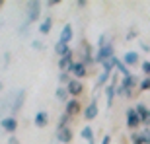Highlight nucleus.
Returning a JSON list of instances; mask_svg holds the SVG:
<instances>
[{
    "instance_id": "27",
    "label": "nucleus",
    "mask_w": 150,
    "mask_h": 144,
    "mask_svg": "<svg viewBox=\"0 0 150 144\" xmlns=\"http://www.w3.org/2000/svg\"><path fill=\"white\" fill-rule=\"evenodd\" d=\"M140 136H142L144 144H150V128H144V131H140Z\"/></svg>"
},
{
    "instance_id": "1",
    "label": "nucleus",
    "mask_w": 150,
    "mask_h": 144,
    "mask_svg": "<svg viewBox=\"0 0 150 144\" xmlns=\"http://www.w3.org/2000/svg\"><path fill=\"white\" fill-rule=\"evenodd\" d=\"M39 14H41V2L33 0V2H28V18H25V23L31 25L33 22L39 20Z\"/></svg>"
},
{
    "instance_id": "13",
    "label": "nucleus",
    "mask_w": 150,
    "mask_h": 144,
    "mask_svg": "<svg viewBox=\"0 0 150 144\" xmlns=\"http://www.w3.org/2000/svg\"><path fill=\"white\" fill-rule=\"evenodd\" d=\"M72 64H74L72 55H67V56H61V59H59V68H61V72H68Z\"/></svg>"
},
{
    "instance_id": "5",
    "label": "nucleus",
    "mask_w": 150,
    "mask_h": 144,
    "mask_svg": "<svg viewBox=\"0 0 150 144\" xmlns=\"http://www.w3.org/2000/svg\"><path fill=\"white\" fill-rule=\"evenodd\" d=\"M68 72L74 76V80H80V78H84L86 74H88V70H86V64H84V62H74Z\"/></svg>"
},
{
    "instance_id": "11",
    "label": "nucleus",
    "mask_w": 150,
    "mask_h": 144,
    "mask_svg": "<svg viewBox=\"0 0 150 144\" xmlns=\"http://www.w3.org/2000/svg\"><path fill=\"white\" fill-rule=\"evenodd\" d=\"M72 39V25L70 23H67L64 28H62V31H61V37H59V43H64V45H68V41Z\"/></svg>"
},
{
    "instance_id": "16",
    "label": "nucleus",
    "mask_w": 150,
    "mask_h": 144,
    "mask_svg": "<svg viewBox=\"0 0 150 144\" xmlns=\"http://www.w3.org/2000/svg\"><path fill=\"white\" fill-rule=\"evenodd\" d=\"M78 111H80V103H78V100H70L67 103V111H64V113H67L68 117H74Z\"/></svg>"
},
{
    "instance_id": "24",
    "label": "nucleus",
    "mask_w": 150,
    "mask_h": 144,
    "mask_svg": "<svg viewBox=\"0 0 150 144\" xmlns=\"http://www.w3.org/2000/svg\"><path fill=\"white\" fill-rule=\"evenodd\" d=\"M80 134H82V138H86L90 144H94V131H92L90 127H84V128H82V133H80Z\"/></svg>"
},
{
    "instance_id": "34",
    "label": "nucleus",
    "mask_w": 150,
    "mask_h": 144,
    "mask_svg": "<svg viewBox=\"0 0 150 144\" xmlns=\"http://www.w3.org/2000/svg\"><path fill=\"white\" fill-rule=\"evenodd\" d=\"M31 45H33V47H35V49H43V45H41V43H39V41H33V43H31Z\"/></svg>"
},
{
    "instance_id": "30",
    "label": "nucleus",
    "mask_w": 150,
    "mask_h": 144,
    "mask_svg": "<svg viewBox=\"0 0 150 144\" xmlns=\"http://www.w3.org/2000/svg\"><path fill=\"white\" fill-rule=\"evenodd\" d=\"M142 70H144L146 74H148V78H150V61H144V62H142Z\"/></svg>"
},
{
    "instance_id": "17",
    "label": "nucleus",
    "mask_w": 150,
    "mask_h": 144,
    "mask_svg": "<svg viewBox=\"0 0 150 144\" xmlns=\"http://www.w3.org/2000/svg\"><path fill=\"white\" fill-rule=\"evenodd\" d=\"M123 62H125V64H131V66L137 64V62H139V53H137V51H129V53H125V55H123Z\"/></svg>"
},
{
    "instance_id": "32",
    "label": "nucleus",
    "mask_w": 150,
    "mask_h": 144,
    "mask_svg": "<svg viewBox=\"0 0 150 144\" xmlns=\"http://www.w3.org/2000/svg\"><path fill=\"white\" fill-rule=\"evenodd\" d=\"M109 142H111V136H109V134H105V136L101 138V144H109Z\"/></svg>"
},
{
    "instance_id": "18",
    "label": "nucleus",
    "mask_w": 150,
    "mask_h": 144,
    "mask_svg": "<svg viewBox=\"0 0 150 144\" xmlns=\"http://www.w3.org/2000/svg\"><path fill=\"white\" fill-rule=\"evenodd\" d=\"M55 53L59 56H67V55H72V51L68 49V45H64V43H59L57 41V45H55Z\"/></svg>"
},
{
    "instance_id": "28",
    "label": "nucleus",
    "mask_w": 150,
    "mask_h": 144,
    "mask_svg": "<svg viewBox=\"0 0 150 144\" xmlns=\"http://www.w3.org/2000/svg\"><path fill=\"white\" fill-rule=\"evenodd\" d=\"M139 90H142V92H146V90H150V78H144V80L140 82Z\"/></svg>"
},
{
    "instance_id": "29",
    "label": "nucleus",
    "mask_w": 150,
    "mask_h": 144,
    "mask_svg": "<svg viewBox=\"0 0 150 144\" xmlns=\"http://www.w3.org/2000/svg\"><path fill=\"white\" fill-rule=\"evenodd\" d=\"M68 119H70V117H68L67 113H64V115H62L61 119H59V128H64V127H67V123H68Z\"/></svg>"
},
{
    "instance_id": "15",
    "label": "nucleus",
    "mask_w": 150,
    "mask_h": 144,
    "mask_svg": "<svg viewBox=\"0 0 150 144\" xmlns=\"http://www.w3.org/2000/svg\"><path fill=\"white\" fill-rule=\"evenodd\" d=\"M67 90H68V94H70V95H80V94H82V84H80V80H74V78H72V82L67 86Z\"/></svg>"
},
{
    "instance_id": "4",
    "label": "nucleus",
    "mask_w": 150,
    "mask_h": 144,
    "mask_svg": "<svg viewBox=\"0 0 150 144\" xmlns=\"http://www.w3.org/2000/svg\"><path fill=\"white\" fill-rule=\"evenodd\" d=\"M113 47L109 43L105 45V47H101L100 51H98V55H96V62H101V64H103V62L105 61H109V59H113Z\"/></svg>"
},
{
    "instance_id": "22",
    "label": "nucleus",
    "mask_w": 150,
    "mask_h": 144,
    "mask_svg": "<svg viewBox=\"0 0 150 144\" xmlns=\"http://www.w3.org/2000/svg\"><path fill=\"white\" fill-rule=\"evenodd\" d=\"M115 66L119 68V72H121V74H123V78H129V76H131V72H129L127 64H125V62H121V61H119V59H117V56H115Z\"/></svg>"
},
{
    "instance_id": "26",
    "label": "nucleus",
    "mask_w": 150,
    "mask_h": 144,
    "mask_svg": "<svg viewBox=\"0 0 150 144\" xmlns=\"http://www.w3.org/2000/svg\"><path fill=\"white\" fill-rule=\"evenodd\" d=\"M131 140H133V144H144V140H142L140 133H133V134H131Z\"/></svg>"
},
{
    "instance_id": "2",
    "label": "nucleus",
    "mask_w": 150,
    "mask_h": 144,
    "mask_svg": "<svg viewBox=\"0 0 150 144\" xmlns=\"http://www.w3.org/2000/svg\"><path fill=\"white\" fill-rule=\"evenodd\" d=\"M12 105H10V115L14 117L18 111L22 109L23 105V100H25V90H18V92H12Z\"/></svg>"
},
{
    "instance_id": "6",
    "label": "nucleus",
    "mask_w": 150,
    "mask_h": 144,
    "mask_svg": "<svg viewBox=\"0 0 150 144\" xmlns=\"http://www.w3.org/2000/svg\"><path fill=\"white\" fill-rule=\"evenodd\" d=\"M140 117L137 113V109H127V127L129 128H139Z\"/></svg>"
},
{
    "instance_id": "33",
    "label": "nucleus",
    "mask_w": 150,
    "mask_h": 144,
    "mask_svg": "<svg viewBox=\"0 0 150 144\" xmlns=\"http://www.w3.org/2000/svg\"><path fill=\"white\" fill-rule=\"evenodd\" d=\"M8 144H20V140H18L16 136H10V140H8Z\"/></svg>"
},
{
    "instance_id": "9",
    "label": "nucleus",
    "mask_w": 150,
    "mask_h": 144,
    "mask_svg": "<svg viewBox=\"0 0 150 144\" xmlns=\"http://www.w3.org/2000/svg\"><path fill=\"white\" fill-rule=\"evenodd\" d=\"M134 109H137V113H139V117H140V123H144V125H150V111L146 109L144 103H139V105L134 107Z\"/></svg>"
},
{
    "instance_id": "31",
    "label": "nucleus",
    "mask_w": 150,
    "mask_h": 144,
    "mask_svg": "<svg viewBox=\"0 0 150 144\" xmlns=\"http://www.w3.org/2000/svg\"><path fill=\"white\" fill-rule=\"evenodd\" d=\"M105 37H107L105 33H101V35H100V49H101V47H105Z\"/></svg>"
},
{
    "instance_id": "25",
    "label": "nucleus",
    "mask_w": 150,
    "mask_h": 144,
    "mask_svg": "<svg viewBox=\"0 0 150 144\" xmlns=\"http://www.w3.org/2000/svg\"><path fill=\"white\" fill-rule=\"evenodd\" d=\"M59 82H61V84H67V86H68L72 80H70V76H68V72H61V74H59Z\"/></svg>"
},
{
    "instance_id": "19",
    "label": "nucleus",
    "mask_w": 150,
    "mask_h": 144,
    "mask_svg": "<svg viewBox=\"0 0 150 144\" xmlns=\"http://www.w3.org/2000/svg\"><path fill=\"white\" fill-rule=\"evenodd\" d=\"M55 95H57V100H59V101H67V103L70 101V100H68V95H70V94H68L67 86H64V88H62V86H59V88H57V92H55Z\"/></svg>"
},
{
    "instance_id": "23",
    "label": "nucleus",
    "mask_w": 150,
    "mask_h": 144,
    "mask_svg": "<svg viewBox=\"0 0 150 144\" xmlns=\"http://www.w3.org/2000/svg\"><path fill=\"white\" fill-rule=\"evenodd\" d=\"M109 76H111V72H105V70L101 72L100 78H98V82H96V90H100L101 86H105V82L109 80Z\"/></svg>"
},
{
    "instance_id": "21",
    "label": "nucleus",
    "mask_w": 150,
    "mask_h": 144,
    "mask_svg": "<svg viewBox=\"0 0 150 144\" xmlns=\"http://www.w3.org/2000/svg\"><path fill=\"white\" fill-rule=\"evenodd\" d=\"M51 28H53V20L51 18H45V22H41V25H39V31L43 35H47L51 31Z\"/></svg>"
},
{
    "instance_id": "8",
    "label": "nucleus",
    "mask_w": 150,
    "mask_h": 144,
    "mask_svg": "<svg viewBox=\"0 0 150 144\" xmlns=\"http://www.w3.org/2000/svg\"><path fill=\"white\" fill-rule=\"evenodd\" d=\"M57 140L61 144H68L70 140H72V131L68 127H64V128H57Z\"/></svg>"
},
{
    "instance_id": "35",
    "label": "nucleus",
    "mask_w": 150,
    "mask_h": 144,
    "mask_svg": "<svg viewBox=\"0 0 150 144\" xmlns=\"http://www.w3.org/2000/svg\"><path fill=\"white\" fill-rule=\"evenodd\" d=\"M76 6H78V8H84V6H86V2H84V0H78Z\"/></svg>"
},
{
    "instance_id": "20",
    "label": "nucleus",
    "mask_w": 150,
    "mask_h": 144,
    "mask_svg": "<svg viewBox=\"0 0 150 144\" xmlns=\"http://www.w3.org/2000/svg\"><path fill=\"white\" fill-rule=\"evenodd\" d=\"M47 123H49V117H47V113H45V111H39L37 115H35V125H37L39 128H43Z\"/></svg>"
},
{
    "instance_id": "7",
    "label": "nucleus",
    "mask_w": 150,
    "mask_h": 144,
    "mask_svg": "<svg viewBox=\"0 0 150 144\" xmlns=\"http://www.w3.org/2000/svg\"><path fill=\"white\" fill-rule=\"evenodd\" d=\"M0 127L4 128L6 133H14V131H16L18 128V121H16V117H4V119H2V121H0Z\"/></svg>"
},
{
    "instance_id": "10",
    "label": "nucleus",
    "mask_w": 150,
    "mask_h": 144,
    "mask_svg": "<svg viewBox=\"0 0 150 144\" xmlns=\"http://www.w3.org/2000/svg\"><path fill=\"white\" fill-rule=\"evenodd\" d=\"M117 92V78H113L111 84H107V90H105V97H107V107H111L113 103V95Z\"/></svg>"
},
{
    "instance_id": "12",
    "label": "nucleus",
    "mask_w": 150,
    "mask_h": 144,
    "mask_svg": "<svg viewBox=\"0 0 150 144\" xmlns=\"http://www.w3.org/2000/svg\"><path fill=\"white\" fill-rule=\"evenodd\" d=\"M96 115H98V100H92V103H90V105L86 107V111H84V117H86L88 121H92Z\"/></svg>"
},
{
    "instance_id": "36",
    "label": "nucleus",
    "mask_w": 150,
    "mask_h": 144,
    "mask_svg": "<svg viewBox=\"0 0 150 144\" xmlns=\"http://www.w3.org/2000/svg\"><path fill=\"white\" fill-rule=\"evenodd\" d=\"M0 6H2V0H0Z\"/></svg>"
},
{
    "instance_id": "3",
    "label": "nucleus",
    "mask_w": 150,
    "mask_h": 144,
    "mask_svg": "<svg viewBox=\"0 0 150 144\" xmlns=\"http://www.w3.org/2000/svg\"><path fill=\"white\" fill-rule=\"evenodd\" d=\"M134 86H137V78H134V76L123 78V84L119 86L117 94H119V95H129V94H131V90H133Z\"/></svg>"
},
{
    "instance_id": "14",
    "label": "nucleus",
    "mask_w": 150,
    "mask_h": 144,
    "mask_svg": "<svg viewBox=\"0 0 150 144\" xmlns=\"http://www.w3.org/2000/svg\"><path fill=\"white\" fill-rule=\"evenodd\" d=\"M12 94L10 95H4V97H0V121H2V119H4V113L6 111H10V105H12Z\"/></svg>"
}]
</instances>
